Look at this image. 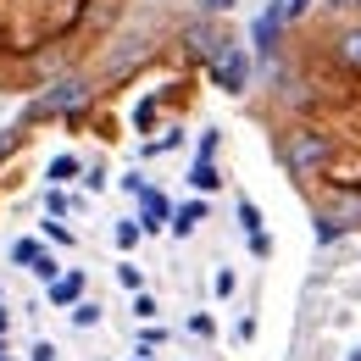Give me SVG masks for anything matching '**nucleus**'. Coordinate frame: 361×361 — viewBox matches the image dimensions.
I'll use <instances>...</instances> for the list:
<instances>
[{"instance_id":"nucleus-2","label":"nucleus","mask_w":361,"mask_h":361,"mask_svg":"<svg viewBox=\"0 0 361 361\" xmlns=\"http://www.w3.org/2000/svg\"><path fill=\"white\" fill-rule=\"evenodd\" d=\"M250 67H256V61H250V50L228 39L223 56H212V61H206V78H212V90H223V94H245V90H250Z\"/></svg>"},{"instance_id":"nucleus-14","label":"nucleus","mask_w":361,"mask_h":361,"mask_svg":"<svg viewBox=\"0 0 361 361\" xmlns=\"http://www.w3.org/2000/svg\"><path fill=\"white\" fill-rule=\"evenodd\" d=\"M189 334H195V339H217V322H212L206 312H195L189 317Z\"/></svg>"},{"instance_id":"nucleus-16","label":"nucleus","mask_w":361,"mask_h":361,"mask_svg":"<svg viewBox=\"0 0 361 361\" xmlns=\"http://www.w3.org/2000/svg\"><path fill=\"white\" fill-rule=\"evenodd\" d=\"M139 233H145V228H139V217H134V223H117V245H123V250H134Z\"/></svg>"},{"instance_id":"nucleus-22","label":"nucleus","mask_w":361,"mask_h":361,"mask_svg":"<svg viewBox=\"0 0 361 361\" xmlns=\"http://www.w3.org/2000/svg\"><path fill=\"white\" fill-rule=\"evenodd\" d=\"M34 361H56V345H50V339H39V345H34Z\"/></svg>"},{"instance_id":"nucleus-8","label":"nucleus","mask_w":361,"mask_h":361,"mask_svg":"<svg viewBox=\"0 0 361 361\" xmlns=\"http://www.w3.org/2000/svg\"><path fill=\"white\" fill-rule=\"evenodd\" d=\"M84 300V272H67V278H50V306H78Z\"/></svg>"},{"instance_id":"nucleus-21","label":"nucleus","mask_w":361,"mask_h":361,"mask_svg":"<svg viewBox=\"0 0 361 361\" xmlns=\"http://www.w3.org/2000/svg\"><path fill=\"white\" fill-rule=\"evenodd\" d=\"M217 145H223V134H217V128H206V134H200V156H217Z\"/></svg>"},{"instance_id":"nucleus-10","label":"nucleus","mask_w":361,"mask_h":361,"mask_svg":"<svg viewBox=\"0 0 361 361\" xmlns=\"http://www.w3.org/2000/svg\"><path fill=\"white\" fill-rule=\"evenodd\" d=\"M189 183H195L200 195H212V189L223 183V173H217V161H212V156H195V167H189Z\"/></svg>"},{"instance_id":"nucleus-17","label":"nucleus","mask_w":361,"mask_h":361,"mask_svg":"<svg viewBox=\"0 0 361 361\" xmlns=\"http://www.w3.org/2000/svg\"><path fill=\"white\" fill-rule=\"evenodd\" d=\"M233 283H239V278H233V267H217V278H212V289H217V300H228V295H233Z\"/></svg>"},{"instance_id":"nucleus-24","label":"nucleus","mask_w":361,"mask_h":361,"mask_svg":"<svg viewBox=\"0 0 361 361\" xmlns=\"http://www.w3.org/2000/svg\"><path fill=\"white\" fill-rule=\"evenodd\" d=\"M350 361H361V350H356V356H350Z\"/></svg>"},{"instance_id":"nucleus-19","label":"nucleus","mask_w":361,"mask_h":361,"mask_svg":"<svg viewBox=\"0 0 361 361\" xmlns=\"http://www.w3.org/2000/svg\"><path fill=\"white\" fill-rule=\"evenodd\" d=\"M45 212H50V217H67V212H73V200H67V195H61V189H50Z\"/></svg>"},{"instance_id":"nucleus-15","label":"nucleus","mask_w":361,"mask_h":361,"mask_svg":"<svg viewBox=\"0 0 361 361\" xmlns=\"http://www.w3.org/2000/svg\"><path fill=\"white\" fill-rule=\"evenodd\" d=\"M117 283H123V289H139V283H145V272H139L134 262H117Z\"/></svg>"},{"instance_id":"nucleus-3","label":"nucleus","mask_w":361,"mask_h":361,"mask_svg":"<svg viewBox=\"0 0 361 361\" xmlns=\"http://www.w3.org/2000/svg\"><path fill=\"white\" fill-rule=\"evenodd\" d=\"M283 0H272V6H262L256 11V23H250V50H256V61H272L278 56V45H283Z\"/></svg>"},{"instance_id":"nucleus-1","label":"nucleus","mask_w":361,"mask_h":361,"mask_svg":"<svg viewBox=\"0 0 361 361\" xmlns=\"http://www.w3.org/2000/svg\"><path fill=\"white\" fill-rule=\"evenodd\" d=\"M278 161H283L295 178H317V173H328V161H334V139L322 134L317 123H295L289 134H278Z\"/></svg>"},{"instance_id":"nucleus-23","label":"nucleus","mask_w":361,"mask_h":361,"mask_svg":"<svg viewBox=\"0 0 361 361\" xmlns=\"http://www.w3.org/2000/svg\"><path fill=\"white\" fill-rule=\"evenodd\" d=\"M0 328H6V306H0Z\"/></svg>"},{"instance_id":"nucleus-12","label":"nucleus","mask_w":361,"mask_h":361,"mask_svg":"<svg viewBox=\"0 0 361 361\" xmlns=\"http://www.w3.org/2000/svg\"><path fill=\"white\" fill-rule=\"evenodd\" d=\"M94 322H100V306H94V300H78V306H73V328H94Z\"/></svg>"},{"instance_id":"nucleus-18","label":"nucleus","mask_w":361,"mask_h":361,"mask_svg":"<svg viewBox=\"0 0 361 361\" xmlns=\"http://www.w3.org/2000/svg\"><path fill=\"white\" fill-rule=\"evenodd\" d=\"M312 6H317V0H283V23H300Z\"/></svg>"},{"instance_id":"nucleus-5","label":"nucleus","mask_w":361,"mask_h":361,"mask_svg":"<svg viewBox=\"0 0 361 361\" xmlns=\"http://www.w3.org/2000/svg\"><path fill=\"white\" fill-rule=\"evenodd\" d=\"M328 50H334V61H339L345 73H361V23H339L334 39H328Z\"/></svg>"},{"instance_id":"nucleus-7","label":"nucleus","mask_w":361,"mask_h":361,"mask_svg":"<svg viewBox=\"0 0 361 361\" xmlns=\"http://www.w3.org/2000/svg\"><path fill=\"white\" fill-rule=\"evenodd\" d=\"M167 217H173L167 195H161V189H139V228H145V233H161Z\"/></svg>"},{"instance_id":"nucleus-9","label":"nucleus","mask_w":361,"mask_h":361,"mask_svg":"<svg viewBox=\"0 0 361 361\" xmlns=\"http://www.w3.org/2000/svg\"><path fill=\"white\" fill-rule=\"evenodd\" d=\"M206 223V200H189V206H178V212H173V233H178V239H189V233H195V228Z\"/></svg>"},{"instance_id":"nucleus-6","label":"nucleus","mask_w":361,"mask_h":361,"mask_svg":"<svg viewBox=\"0 0 361 361\" xmlns=\"http://www.w3.org/2000/svg\"><path fill=\"white\" fill-rule=\"evenodd\" d=\"M328 223H339V228H361V189L356 183H345V189H334L328 195V212H322Z\"/></svg>"},{"instance_id":"nucleus-4","label":"nucleus","mask_w":361,"mask_h":361,"mask_svg":"<svg viewBox=\"0 0 361 361\" xmlns=\"http://www.w3.org/2000/svg\"><path fill=\"white\" fill-rule=\"evenodd\" d=\"M183 45L195 50L200 61H212V56H223V45H228V34L217 28V23H206V17H195L189 28H183Z\"/></svg>"},{"instance_id":"nucleus-11","label":"nucleus","mask_w":361,"mask_h":361,"mask_svg":"<svg viewBox=\"0 0 361 361\" xmlns=\"http://www.w3.org/2000/svg\"><path fill=\"white\" fill-rule=\"evenodd\" d=\"M78 173H84V161H78V156H56V161H50V178H56V183H73Z\"/></svg>"},{"instance_id":"nucleus-13","label":"nucleus","mask_w":361,"mask_h":361,"mask_svg":"<svg viewBox=\"0 0 361 361\" xmlns=\"http://www.w3.org/2000/svg\"><path fill=\"white\" fill-rule=\"evenodd\" d=\"M239 228H245V233H262V212H256V200H239Z\"/></svg>"},{"instance_id":"nucleus-20","label":"nucleus","mask_w":361,"mask_h":361,"mask_svg":"<svg viewBox=\"0 0 361 361\" xmlns=\"http://www.w3.org/2000/svg\"><path fill=\"white\" fill-rule=\"evenodd\" d=\"M233 339H239V345H250V339H256V317H239V328H233Z\"/></svg>"}]
</instances>
